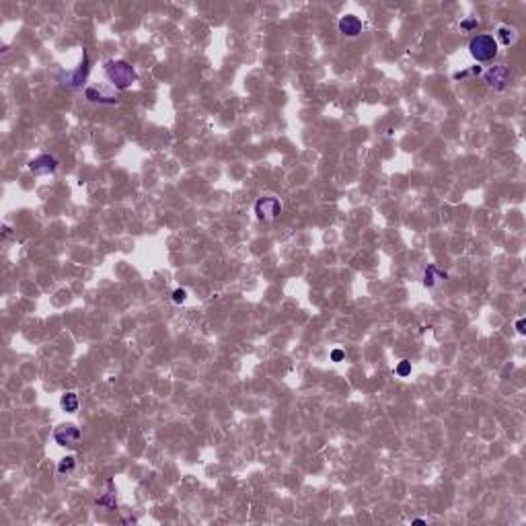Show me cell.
<instances>
[{
  "instance_id": "cell-11",
  "label": "cell",
  "mask_w": 526,
  "mask_h": 526,
  "mask_svg": "<svg viewBox=\"0 0 526 526\" xmlns=\"http://www.w3.org/2000/svg\"><path fill=\"white\" fill-rule=\"evenodd\" d=\"M60 405H62L64 411L74 413V411L78 409V397H76V392H66V394H62Z\"/></svg>"
},
{
  "instance_id": "cell-4",
  "label": "cell",
  "mask_w": 526,
  "mask_h": 526,
  "mask_svg": "<svg viewBox=\"0 0 526 526\" xmlns=\"http://www.w3.org/2000/svg\"><path fill=\"white\" fill-rule=\"evenodd\" d=\"M54 440L60 446H68V448H76L80 444V430L72 424H64L60 428L54 430Z\"/></svg>"
},
{
  "instance_id": "cell-17",
  "label": "cell",
  "mask_w": 526,
  "mask_h": 526,
  "mask_svg": "<svg viewBox=\"0 0 526 526\" xmlns=\"http://www.w3.org/2000/svg\"><path fill=\"white\" fill-rule=\"evenodd\" d=\"M475 25H477L475 19H467V21H463V23H460V27H463V29H473Z\"/></svg>"
},
{
  "instance_id": "cell-14",
  "label": "cell",
  "mask_w": 526,
  "mask_h": 526,
  "mask_svg": "<svg viewBox=\"0 0 526 526\" xmlns=\"http://www.w3.org/2000/svg\"><path fill=\"white\" fill-rule=\"evenodd\" d=\"M394 372H397L399 376H409V374H411V362H409V360L399 362V366H397V370H394Z\"/></svg>"
},
{
  "instance_id": "cell-7",
  "label": "cell",
  "mask_w": 526,
  "mask_h": 526,
  "mask_svg": "<svg viewBox=\"0 0 526 526\" xmlns=\"http://www.w3.org/2000/svg\"><path fill=\"white\" fill-rule=\"evenodd\" d=\"M56 169H58V161L54 157H50V155H39L37 159H33L29 163V171L33 175H50Z\"/></svg>"
},
{
  "instance_id": "cell-6",
  "label": "cell",
  "mask_w": 526,
  "mask_h": 526,
  "mask_svg": "<svg viewBox=\"0 0 526 526\" xmlns=\"http://www.w3.org/2000/svg\"><path fill=\"white\" fill-rule=\"evenodd\" d=\"M86 76H89V56H86V52H82V62L76 70L72 72H66L64 74V84L66 86H82Z\"/></svg>"
},
{
  "instance_id": "cell-10",
  "label": "cell",
  "mask_w": 526,
  "mask_h": 526,
  "mask_svg": "<svg viewBox=\"0 0 526 526\" xmlns=\"http://www.w3.org/2000/svg\"><path fill=\"white\" fill-rule=\"evenodd\" d=\"M438 280H446V272H440L436 266H430L426 272H424V284L428 288H432Z\"/></svg>"
},
{
  "instance_id": "cell-16",
  "label": "cell",
  "mask_w": 526,
  "mask_h": 526,
  "mask_svg": "<svg viewBox=\"0 0 526 526\" xmlns=\"http://www.w3.org/2000/svg\"><path fill=\"white\" fill-rule=\"evenodd\" d=\"M187 300V290H183V288H177L173 292V302H177V304H181V302H185Z\"/></svg>"
},
{
  "instance_id": "cell-15",
  "label": "cell",
  "mask_w": 526,
  "mask_h": 526,
  "mask_svg": "<svg viewBox=\"0 0 526 526\" xmlns=\"http://www.w3.org/2000/svg\"><path fill=\"white\" fill-rule=\"evenodd\" d=\"M97 506H105L107 510H113V508H115V499H113L111 495H105V497L97 499Z\"/></svg>"
},
{
  "instance_id": "cell-5",
  "label": "cell",
  "mask_w": 526,
  "mask_h": 526,
  "mask_svg": "<svg viewBox=\"0 0 526 526\" xmlns=\"http://www.w3.org/2000/svg\"><path fill=\"white\" fill-rule=\"evenodd\" d=\"M510 68L508 66H493V68L489 72H485V82L491 86V89L495 91H501V89H506L508 82H510Z\"/></svg>"
},
{
  "instance_id": "cell-1",
  "label": "cell",
  "mask_w": 526,
  "mask_h": 526,
  "mask_svg": "<svg viewBox=\"0 0 526 526\" xmlns=\"http://www.w3.org/2000/svg\"><path fill=\"white\" fill-rule=\"evenodd\" d=\"M103 70H105L107 80L111 82L115 89H119V91L129 89V86L134 84L136 78H138L134 66H129L125 60H109V62H105Z\"/></svg>"
},
{
  "instance_id": "cell-18",
  "label": "cell",
  "mask_w": 526,
  "mask_h": 526,
  "mask_svg": "<svg viewBox=\"0 0 526 526\" xmlns=\"http://www.w3.org/2000/svg\"><path fill=\"white\" fill-rule=\"evenodd\" d=\"M343 356H345V354L341 352V349H333V352H331V360H333V362H339V360H343Z\"/></svg>"
},
{
  "instance_id": "cell-13",
  "label": "cell",
  "mask_w": 526,
  "mask_h": 526,
  "mask_svg": "<svg viewBox=\"0 0 526 526\" xmlns=\"http://www.w3.org/2000/svg\"><path fill=\"white\" fill-rule=\"evenodd\" d=\"M74 465H76V458H74V456H66V458H62L60 463H58V473H60V475L70 473V471L74 469Z\"/></svg>"
},
{
  "instance_id": "cell-8",
  "label": "cell",
  "mask_w": 526,
  "mask_h": 526,
  "mask_svg": "<svg viewBox=\"0 0 526 526\" xmlns=\"http://www.w3.org/2000/svg\"><path fill=\"white\" fill-rule=\"evenodd\" d=\"M337 27H339V33H343L345 37H358V35L362 33V27H364V25H362V21H360L358 17L345 15V17L339 19Z\"/></svg>"
},
{
  "instance_id": "cell-19",
  "label": "cell",
  "mask_w": 526,
  "mask_h": 526,
  "mask_svg": "<svg viewBox=\"0 0 526 526\" xmlns=\"http://www.w3.org/2000/svg\"><path fill=\"white\" fill-rule=\"evenodd\" d=\"M516 329H518V333H524L526 329H524V319H520L518 323H516Z\"/></svg>"
},
{
  "instance_id": "cell-3",
  "label": "cell",
  "mask_w": 526,
  "mask_h": 526,
  "mask_svg": "<svg viewBox=\"0 0 526 526\" xmlns=\"http://www.w3.org/2000/svg\"><path fill=\"white\" fill-rule=\"evenodd\" d=\"M282 202L278 200V197H274V195H268V197H261V200H257L255 202V214H257V218L259 220H266V222H270V220H276V218L282 214Z\"/></svg>"
},
{
  "instance_id": "cell-9",
  "label": "cell",
  "mask_w": 526,
  "mask_h": 526,
  "mask_svg": "<svg viewBox=\"0 0 526 526\" xmlns=\"http://www.w3.org/2000/svg\"><path fill=\"white\" fill-rule=\"evenodd\" d=\"M84 97L89 99L91 103H117V97H113V95H105L103 91H97L95 86H86L84 89Z\"/></svg>"
},
{
  "instance_id": "cell-12",
  "label": "cell",
  "mask_w": 526,
  "mask_h": 526,
  "mask_svg": "<svg viewBox=\"0 0 526 526\" xmlns=\"http://www.w3.org/2000/svg\"><path fill=\"white\" fill-rule=\"evenodd\" d=\"M497 37H499V41L503 43V46H510V43H514V39H516V31L512 27H508V25H501L497 29Z\"/></svg>"
},
{
  "instance_id": "cell-2",
  "label": "cell",
  "mask_w": 526,
  "mask_h": 526,
  "mask_svg": "<svg viewBox=\"0 0 526 526\" xmlns=\"http://www.w3.org/2000/svg\"><path fill=\"white\" fill-rule=\"evenodd\" d=\"M469 52L477 62H491L497 56V39L493 35H475L469 43Z\"/></svg>"
},
{
  "instance_id": "cell-20",
  "label": "cell",
  "mask_w": 526,
  "mask_h": 526,
  "mask_svg": "<svg viewBox=\"0 0 526 526\" xmlns=\"http://www.w3.org/2000/svg\"><path fill=\"white\" fill-rule=\"evenodd\" d=\"M413 524H426V520H424V518H418V520H413Z\"/></svg>"
}]
</instances>
